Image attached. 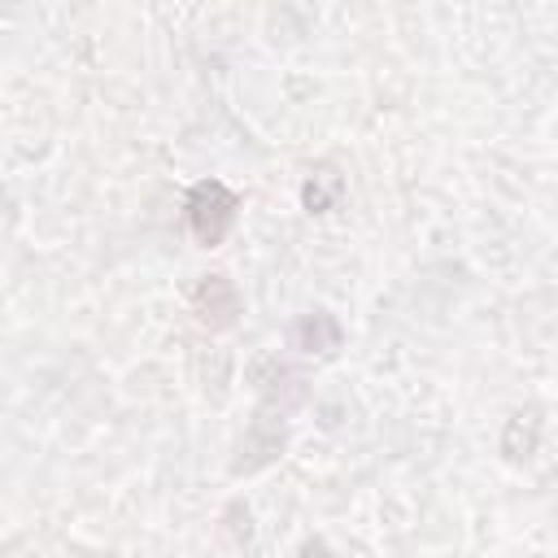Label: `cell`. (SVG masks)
<instances>
[{"label":"cell","mask_w":558,"mask_h":558,"mask_svg":"<svg viewBox=\"0 0 558 558\" xmlns=\"http://www.w3.org/2000/svg\"><path fill=\"white\" fill-rule=\"evenodd\" d=\"M231 218H235V196L222 183H201L192 192V227L205 244H218L222 231L231 227Z\"/></svg>","instance_id":"6da1fadb"}]
</instances>
